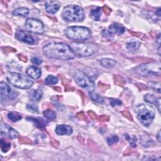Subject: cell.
I'll list each match as a JSON object with an SVG mask.
<instances>
[{"label":"cell","mask_w":161,"mask_h":161,"mask_svg":"<svg viewBox=\"0 0 161 161\" xmlns=\"http://www.w3.org/2000/svg\"><path fill=\"white\" fill-rule=\"evenodd\" d=\"M43 52L49 59L69 61L75 58V55L70 45L64 43H52L43 47Z\"/></svg>","instance_id":"1"},{"label":"cell","mask_w":161,"mask_h":161,"mask_svg":"<svg viewBox=\"0 0 161 161\" xmlns=\"http://www.w3.org/2000/svg\"><path fill=\"white\" fill-rule=\"evenodd\" d=\"M62 18L69 22H79L85 18L84 9L77 5L66 6L62 11Z\"/></svg>","instance_id":"2"},{"label":"cell","mask_w":161,"mask_h":161,"mask_svg":"<svg viewBox=\"0 0 161 161\" xmlns=\"http://www.w3.org/2000/svg\"><path fill=\"white\" fill-rule=\"evenodd\" d=\"M6 79L13 86L20 89H30L33 85V81L26 75L17 72H9Z\"/></svg>","instance_id":"3"},{"label":"cell","mask_w":161,"mask_h":161,"mask_svg":"<svg viewBox=\"0 0 161 161\" xmlns=\"http://www.w3.org/2000/svg\"><path fill=\"white\" fill-rule=\"evenodd\" d=\"M136 113L138 120L146 127H149L155 118V112L152 107L147 105H138L137 107Z\"/></svg>","instance_id":"4"},{"label":"cell","mask_w":161,"mask_h":161,"mask_svg":"<svg viewBox=\"0 0 161 161\" xmlns=\"http://www.w3.org/2000/svg\"><path fill=\"white\" fill-rule=\"evenodd\" d=\"M70 47L75 55L79 57H89L97 52L98 47L94 44L72 42Z\"/></svg>","instance_id":"5"},{"label":"cell","mask_w":161,"mask_h":161,"mask_svg":"<svg viewBox=\"0 0 161 161\" xmlns=\"http://www.w3.org/2000/svg\"><path fill=\"white\" fill-rule=\"evenodd\" d=\"M65 35L69 39L74 40H86L91 37V31L84 27H70L65 30Z\"/></svg>","instance_id":"6"},{"label":"cell","mask_w":161,"mask_h":161,"mask_svg":"<svg viewBox=\"0 0 161 161\" xmlns=\"http://www.w3.org/2000/svg\"><path fill=\"white\" fill-rule=\"evenodd\" d=\"M74 78L79 86L88 90L90 92H93L95 89V84L84 72L79 71H76L74 74Z\"/></svg>","instance_id":"7"},{"label":"cell","mask_w":161,"mask_h":161,"mask_svg":"<svg viewBox=\"0 0 161 161\" xmlns=\"http://www.w3.org/2000/svg\"><path fill=\"white\" fill-rule=\"evenodd\" d=\"M136 71L142 76L160 75V65L159 64H156V63L143 64L137 67Z\"/></svg>","instance_id":"8"},{"label":"cell","mask_w":161,"mask_h":161,"mask_svg":"<svg viewBox=\"0 0 161 161\" xmlns=\"http://www.w3.org/2000/svg\"><path fill=\"white\" fill-rule=\"evenodd\" d=\"M25 27L30 32L36 34H42L44 32V27L42 22L35 18H28L25 21Z\"/></svg>","instance_id":"9"},{"label":"cell","mask_w":161,"mask_h":161,"mask_svg":"<svg viewBox=\"0 0 161 161\" xmlns=\"http://www.w3.org/2000/svg\"><path fill=\"white\" fill-rule=\"evenodd\" d=\"M125 28L122 25L115 23L110 25L108 29L103 30L102 33L104 37L108 38L113 36V35H121L125 32Z\"/></svg>","instance_id":"10"},{"label":"cell","mask_w":161,"mask_h":161,"mask_svg":"<svg viewBox=\"0 0 161 161\" xmlns=\"http://www.w3.org/2000/svg\"><path fill=\"white\" fill-rule=\"evenodd\" d=\"M0 92H1V99L5 98V99L8 98L9 100H13L17 97L18 94V93L12 90L8 84L3 83V82H1V84H0Z\"/></svg>","instance_id":"11"},{"label":"cell","mask_w":161,"mask_h":161,"mask_svg":"<svg viewBox=\"0 0 161 161\" xmlns=\"http://www.w3.org/2000/svg\"><path fill=\"white\" fill-rule=\"evenodd\" d=\"M0 132L2 136H5L10 139H15L18 137L19 134L17 130L11 128L7 124H1L0 126Z\"/></svg>","instance_id":"12"},{"label":"cell","mask_w":161,"mask_h":161,"mask_svg":"<svg viewBox=\"0 0 161 161\" xmlns=\"http://www.w3.org/2000/svg\"><path fill=\"white\" fill-rule=\"evenodd\" d=\"M15 37L18 40L22 41V42H24L28 44H30V45H33V44L36 43L35 40L34 39V38L30 35L25 32L23 30H18L17 31V33H16Z\"/></svg>","instance_id":"13"},{"label":"cell","mask_w":161,"mask_h":161,"mask_svg":"<svg viewBox=\"0 0 161 161\" xmlns=\"http://www.w3.org/2000/svg\"><path fill=\"white\" fill-rule=\"evenodd\" d=\"M61 5L58 1H50L45 3V9L49 14H55L59 11Z\"/></svg>","instance_id":"14"},{"label":"cell","mask_w":161,"mask_h":161,"mask_svg":"<svg viewBox=\"0 0 161 161\" xmlns=\"http://www.w3.org/2000/svg\"><path fill=\"white\" fill-rule=\"evenodd\" d=\"M72 128L66 125H59L55 128V133L59 135H69L72 133Z\"/></svg>","instance_id":"15"},{"label":"cell","mask_w":161,"mask_h":161,"mask_svg":"<svg viewBox=\"0 0 161 161\" xmlns=\"http://www.w3.org/2000/svg\"><path fill=\"white\" fill-rule=\"evenodd\" d=\"M27 74L34 79H37L40 77L41 76V71L40 69H39L35 66H31L29 68H28L27 70Z\"/></svg>","instance_id":"16"},{"label":"cell","mask_w":161,"mask_h":161,"mask_svg":"<svg viewBox=\"0 0 161 161\" xmlns=\"http://www.w3.org/2000/svg\"><path fill=\"white\" fill-rule=\"evenodd\" d=\"M100 64L105 68L111 69L115 67L116 64V62L113 59L104 58L100 60Z\"/></svg>","instance_id":"17"},{"label":"cell","mask_w":161,"mask_h":161,"mask_svg":"<svg viewBox=\"0 0 161 161\" xmlns=\"http://www.w3.org/2000/svg\"><path fill=\"white\" fill-rule=\"evenodd\" d=\"M43 96V93L40 89H38L36 90H32L30 93V98L34 102H39L42 99Z\"/></svg>","instance_id":"18"},{"label":"cell","mask_w":161,"mask_h":161,"mask_svg":"<svg viewBox=\"0 0 161 161\" xmlns=\"http://www.w3.org/2000/svg\"><path fill=\"white\" fill-rule=\"evenodd\" d=\"M28 13H29V9L24 7L18 8L12 11L13 15L20 16V17H27Z\"/></svg>","instance_id":"19"},{"label":"cell","mask_w":161,"mask_h":161,"mask_svg":"<svg viewBox=\"0 0 161 161\" xmlns=\"http://www.w3.org/2000/svg\"><path fill=\"white\" fill-rule=\"evenodd\" d=\"M90 15L94 20L99 21L102 15V8L100 7H96L94 9H92L90 11Z\"/></svg>","instance_id":"20"},{"label":"cell","mask_w":161,"mask_h":161,"mask_svg":"<svg viewBox=\"0 0 161 161\" xmlns=\"http://www.w3.org/2000/svg\"><path fill=\"white\" fill-rule=\"evenodd\" d=\"M140 43L138 41H131L128 42L127 45V48L129 52H133L136 51L140 47Z\"/></svg>","instance_id":"21"},{"label":"cell","mask_w":161,"mask_h":161,"mask_svg":"<svg viewBox=\"0 0 161 161\" xmlns=\"http://www.w3.org/2000/svg\"><path fill=\"white\" fill-rule=\"evenodd\" d=\"M27 119L34 122L35 124L37 127H39V128L45 127V126L47 125V122L41 118H34L28 117V118H27Z\"/></svg>","instance_id":"22"},{"label":"cell","mask_w":161,"mask_h":161,"mask_svg":"<svg viewBox=\"0 0 161 161\" xmlns=\"http://www.w3.org/2000/svg\"><path fill=\"white\" fill-rule=\"evenodd\" d=\"M0 143H1V149L3 151V152H7L11 148V143L8 142L6 140L1 138L0 140Z\"/></svg>","instance_id":"23"},{"label":"cell","mask_w":161,"mask_h":161,"mask_svg":"<svg viewBox=\"0 0 161 161\" xmlns=\"http://www.w3.org/2000/svg\"><path fill=\"white\" fill-rule=\"evenodd\" d=\"M90 96L91 100H92L94 102H96L98 103H102L104 102L103 98L102 96H100L99 94L93 93V92L90 93Z\"/></svg>","instance_id":"24"},{"label":"cell","mask_w":161,"mask_h":161,"mask_svg":"<svg viewBox=\"0 0 161 161\" xmlns=\"http://www.w3.org/2000/svg\"><path fill=\"white\" fill-rule=\"evenodd\" d=\"M43 116L45 117L50 120H53L56 118V113L55 112L52 111V110H46V111L43 112Z\"/></svg>","instance_id":"25"},{"label":"cell","mask_w":161,"mask_h":161,"mask_svg":"<svg viewBox=\"0 0 161 161\" xmlns=\"http://www.w3.org/2000/svg\"><path fill=\"white\" fill-rule=\"evenodd\" d=\"M144 100L147 103L150 104H154V105H155L157 98L155 95H154L152 94H147L146 95H145L144 96Z\"/></svg>","instance_id":"26"},{"label":"cell","mask_w":161,"mask_h":161,"mask_svg":"<svg viewBox=\"0 0 161 161\" xmlns=\"http://www.w3.org/2000/svg\"><path fill=\"white\" fill-rule=\"evenodd\" d=\"M8 118L9 120H10L13 122H16L21 119V116L20 115L18 114L17 113H9L8 114Z\"/></svg>","instance_id":"27"},{"label":"cell","mask_w":161,"mask_h":161,"mask_svg":"<svg viewBox=\"0 0 161 161\" xmlns=\"http://www.w3.org/2000/svg\"><path fill=\"white\" fill-rule=\"evenodd\" d=\"M58 83V79L53 75H50L45 79V83L47 85H53Z\"/></svg>","instance_id":"28"},{"label":"cell","mask_w":161,"mask_h":161,"mask_svg":"<svg viewBox=\"0 0 161 161\" xmlns=\"http://www.w3.org/2000/svg\"><path fill=\"white\" fill-rule=\"evenodd\" d=\"M107 143L110 146H112V145L117 143L119 141V137L117 135H112V136L108 137L107 138Z\"/></svg>","instance_id":"29"},{"label":"cell","mask_w":161,"mask_h":161,"mask_svg":"<svg viewBox=\"0 0 161 161\" xmlns=\"http://www.w3.org/2000/svg\"><path fill=\"white\" fill-rule=\"evenodd\" d=\"M150 88H152L153 90L157 91V93H160V83H156V82H150L149 83Z\"/></svg>","instance_id":"30"},{"label":"cell","mask_w":161,"mask_h":161,"mask_svg":"<svg viewBox=\"0 0 161 161\" xmlns=\"http://www.w3.org/2000/svg\"><path fill=\"white\" fill-rule=\"evenodd\" d=\"M1 27L3 30L6 31V33H8V34H11L12 33L11 28L10 26H9V25L6 23L1 22Z\"/></svg>","instance_id":"31"},{"label":"cell","mask_w":161,"mask_h":161,"mask_svg":"<svg viewBox=\"0 0 161 161\" xmlns=\"http://www.w3.org/2000/svg\"><path fill=\"white\" fill-rule=\"evenodd\" d=\"M115 84L118 85L120 86H124L125 84V81L123 79L119 76V75H116L115 77Z\"/></svg>","instance_id":"32"},{"label":"cell","mask_w":161,"mask_h":161,"mask_svg":"<svg viewBox=\"0 0 161 161\" xmlns=\"http://www.w3.org/2000/svg\"><path fill=\"white\" fill-rule=\"evenodd\" d=\"M110 105H111L112 106H120V105H122V102L119 100L111 99V100H110Z\"/></svg>","instance_id":"33"},{"label":"cell","mask_w":161,"mask_h":161,"mask_svg":"<svg viewBox=\"0 0 161 161\" xmlns=\"http://www.w3.org/2000/svg\"><path fill=\"white\" fill-rule=\"evenodd\" d=\"M31 61L33 63V64H35V65H40L42 64L43 62L42 59L39 57H33L31 59Z\"/></svg>","instance_id":"34"},{"label":"cell","mask_w":161,"mask_h":161,"mask_svg":"<svg viewBox=\"0 0 161 161\" xmlns=\"http://www.w3.org/2000/svg\"><path fill=\"white\" fill-rule=\"evenodd\" d=\"M27 108L31 112H33V113L38 112V108H37V106H36L35 105H28L27 106Z\"/></svg>","instance_id":"35"},{"label":"cell","mask_w":161,"mask_h":161,"mask_svg":"<svg viewBox=\"0 0 161 161\" xmlns=\"http://www.w3.org/2000/svg\"><path fill=\"white\" fill-rule=\"evenodd\" d=\"M20 143L21 144H31V141L27 137H21L20 138Z\"/></svg>","instance_id":"36"},{"label":"cell","mask_w":161,"mask_h":161,"mask_svg":"<svg viewBox=\"0 0 161 161\" xmlns=\"http://www.w3.org/2000/svg\"><path fill=\"white\" fill-rule=\"evenodd\" d=\"M122 114L124 115L125 117L128 118V120H131V121H133V118H132V115L128 111H123L122 112Z\"/></svg>","instance_id":"37"},{"label":"cell","mask_w":161,"mask_h":161,"mask_svg":"<svg viewBox=\"0 0 161 161\" xmlns=\"http://www.w3.org/2000/svg\"><path fill=\"white\" fill-rule=\"evenodd\" d=\"M77 118H79V119L82 120H87V118L86 116H85L84 113L83 112H79L77 114Z\"/></svg>","instance_id":"38"},{"label":"cell","mask_w":161,"mask_h":161,"mask_svg":"<svg viewBox=\"0 0 161 161\" xmlns=\"http://www.w3.org/2000/svg\"><path fill=\"white\" fill-rule=\"evenodd\" d=\"M103 11L105 13L106 15H109L110 14V13L112 12V9H110L109 7H108L107 6H104L103 7Z\"/></svg>","instance_id":"39"},{"label":"cell","mask_w":161,"mask_h":161,"mask_svg":"<svg viewBox=\"0 0 161 161\" xmlns=\"http://www.w3.org/2000/svg\"><path fill=\"white\" fill-rule=\"evenodd\" d=\"M88 115L90 116V118L91 119H93V120H97L98 119L97 115L92 111H89V112H88Z\"/></svg>","instance_id":"40"},{"label":"cell","mask_w":161,"mask_h":161,"mask_svg":"<svg viewBox=\"0 0 161 161\" xmlns=\"http://www.w3.org/2000/svg\"><path fill=\"white\" fill-rule=\"evenodd\" d=\"M50 144H51V145L53 147H56V148H58L59 146V142L57 140H56L52 139L51 141H50Z\"/></svg>","instance_id":"41"},{"label":"cell","mask_w":161,"mask_h":161,"mask_svg":"<svg viewBox=\"0 0 161 161\" xmlns=\"http://www.w3.org/2000/svg\"><path fill=\"white\" fill-rule=\"evenodd\" d=\"M98 85H99V88H100L101 90H106L107 89H108V88H109V86H108V85L104 84L103 83H99Z\"/></svg>","instance_id":"42"},{"label":"cell","mask_w":161,"mask_h":161,"mask_svg":"<svg viewBox=\"0 0 161 161\" xmlns=\"http://www.w3.org/2000/svg\"><path fill=\"white\" fill-rule=\"evenodd\" d=\"M155 105L157 107V109H158L159 112H160V98H157Z\"/></svg>","instance_id":"43"},{"label":"cell","mask_w":161,"mask_h":161,"mask_svg":"<svg viewBox=\"0 0 161 161\" xmlns=\"http://www.w3.org/2000/svg\"><path fill=\"white\" fill-rule=\"evenodd\" d=\"M109 117L108 116L102 115L100 117V120L101 121H109Z\"/></svg>","instance_id":"44"},{"label":"cell","mask_w":161,"mask_h":161,"mask_svg":"<svg viewBox=\"0 0 161 161\" xmlns=\"http://www.w3.org/2000/svg\"><path fill=\"white\" fill-rule=\"evenodd\" d=\"M18 57L19 59H20L21 61H23L25 62H26L27 61V58L26 57L23 55H21V54H19L18 55Z\"/></svg>","instance_id":"45"},{"label":"cell","mask_w":161,"mask_h":161,"mask_svg":"<svg viewBox=\"0 0 161 161\" xmlns=\"http://www.w3.org/2000/svg\"><path fill=\"white\" fill-rule=\"evenodd\" d=\"M3 49L5 50V52H14V51H13V50H15L14 49L11 48V47H4V48H3Z\"/></svg>","instance_id":"46"},{"label":"cell","mask_w":161,"mask_h":161,"mask_svg":"<svg viewBox=\"0 0 161 161\" xmlns=\"http://www.w3.org/2000/svg\"><path fill=\"white\" fill-rule=\"evenodd\" d=\"M160 9L161 8H157L156 9V15L158 16V17H160V15H161V13H160Z\"/></svg>","instance_id":"47"},{"label":"cell","mask_w":161,"mask_h":161,"mask_svg":"<svg viewBox=\"0 0 161 161\" xmlns=\"http://www.w3.org/2000/svg\"><path fill=\"white\" fill-rule=\"evenodd\" d=\"M124 137H125V139L127 140H128V141H130V138H131V137L129 136V135H128V134H124Z\"/></svg>","instance_id":"48"},{"label":"cell","mask_w":161,"mask_h":161,"mask_svg":"<svg viewBox=\"0 0 161 161\" xmlns=\"http://www.w3.org/2000/svg\"><path fill=\"white\" fill-rule=\"evenodd\" d=\"M71 89L74 90V88H71H71H70V87H69V88H68L67 86H66V87H65V91H70Z\"/></svg>","instance_id":"49"},{"label":"cell","mask_w":161,"mask_h":161,"mask_svg":"<svg viewBox=\"0 0 161 161\" xmlns=\"http://www.w3.org/2000/svg\"><path fill=\"white\" fill-rule=\"evenodd\" d=\"M160 132H159V134H158V135H157V139H158V141L159 142H160Z\"/></svg>","instance_id":"50"}]
</instances>
